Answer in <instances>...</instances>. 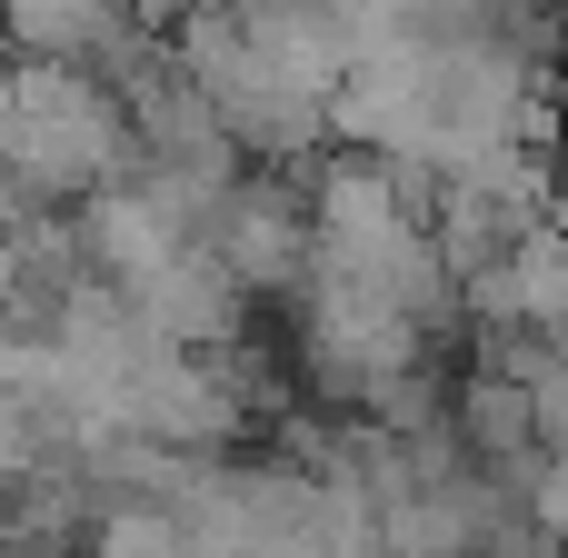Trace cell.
I'll use <instances>...</instances> for the list:
<instances>
[{
    "mask_svg": "<svg viewBox=\"0 0 568 558\" xmlns=\"http://www.w3.org/2000/svg\"><path fill=\"white\" fill-rule=\"evenodd\" d=\"M10 60H70V70H120L130 60V0H0Z\"/></svg>",
    "mask_w": 568,
    "mask_h": 558,
    "instance_id": "obj_4",
    "label": "cell"
},
{
    "mask_svg": "<svg viewBox=\"0 0 568 558\" xmlns=\"http://www.w3.org/2000/svg\"><path fill=\"white\" fill-rule=\"evenodd\" d=\"M200 240H210V260L240 290H300V270H310V200H290L270 180H230L210 200Z\"/></svg>",
    "mask_w": 568,
    "mask_h": 558,
    "instance_id": "obj_3",
    "label": "cell"
},
{
    "mask_svg": "<svg viewBox=\"0 0 568 558\" xmlns=\"http://www.w3.org/2000/svg\"><path fill=\"white\" fill-rule=\"evenodd\" d=\"M459 429H469V449H479V459H519V449L539 439V419H529V379H519V369H489V379H469V399H459Z\"/></svg>",
    "mask_w": 568,
    "mask_h": 558,
    "instance_id": "obj_5",
    "label": "cell"
},
{
    "mask_svg": "<svg viewBox=\"0 0 568 558\" xmlns=\"http://www.w3.org/2000/svg\"><path fill=\"white\" fill-rule=\"evenodd\" d=\"M170 60L190 70L230 150H260V160H300L329 130L349 80V40L329 0H190Z\"/></svg>",
    "mask_w": 568,
    "mask_h": 558,
    "instance_id": "obj_1",
    "label": "cell"
},
{
    "mask_svg": "<svg viewBox=\"0 0 568 558\" xmlns=\"http://www.w3.org/2000/svg\"><path fill=\"white\" fill-rule=\"evenodd\" d=\"M130 170V110L100 70L70 60H0V180L20 200H90Z\"/></svg>",
    "mask_w": 568,
    "mask_h": 558,
    "instance_id": "obj_2",
    "label": "cell"
}]
</instances>
